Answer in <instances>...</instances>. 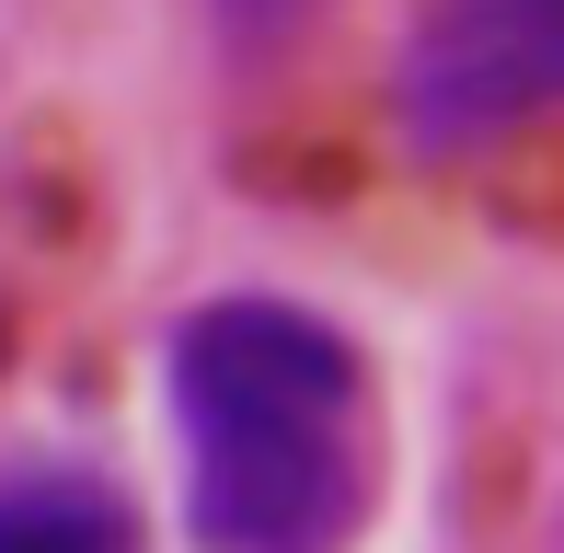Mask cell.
<instances>
[{"label":"cell","mask_w":564,"mask_h":553,"mask_svg":"<svg viewBox=\"0 0 564 553\" xmlns=\"http://www.w3.org/2000/svg\"><path fill=\"white\" fill-rule=\"evenodd\" d=\"M392 105L415 150H496L564 116V0H415Z\"/></svg>","instance_id":"2"},{"label":"cell","mask_w":564,"mask_h":553,"mask_svg":"<svg viewBox=\"0 0 564 553\" xmlns=\"http://www.w3.org/2000/svg\"><path fill=\"white\" fill-rule=\"evenodd\" d=\"M0 553H139V519L93 473L23 462V473H0Z\"/></svg>","instance_id":"3"},{"label":"cell","mask_w":564,"mask_h":553,"mask_svg":"<svg viewBox=\"0 0 564 553\" xmlns=\"http://www.w3.org/2000/svg\"><path fill=\"white\" fill-rule=\"evenodd\" d=\"M173 462L196 553H346L380 496L369 358L312 300L230 289L173 323Z\"/></svg>","instance_id":"1"},{"label":"cell","mask_w":564,"mask_h":553,"mask_svg":"<svg viewBox=\"0 0 564 553\" xmlns=\"http://www.w3.org/2000/svg\"><path fill=\"white\" fill-rule=\"evenodd\" d=\"M289 12H300V0H219V23H230V35H276Z\"/></svg>","instance_id":"4"}]
</instances>
